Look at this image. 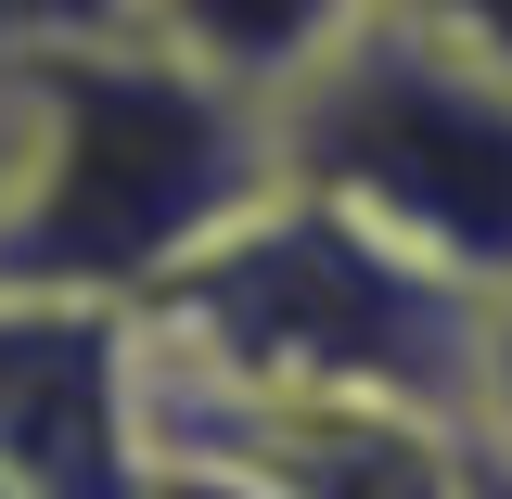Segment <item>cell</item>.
<instances>
[{
	"label": "cell",
	"instance_id": "1",
	"mask_svg": "<svg viewBox=\"0 0 512 499\" xmlns=\"http://www.w3.org/2000/svg\"><path fill=\"white\" fill-rule=\"evenodd\" d=\"M474 308L346 205L269 180L218 244L141 295V410H474Z\"/></svg>",
	"mask_w": 512,
	"mask_h": 499
},
{
	"label": "cell",
	"instance_id": "2",
	"mask_svg": "<svg viewBox=\"0 0 512 499\" xmlns=\"http://www.w3.org/2000/svg\"><path fill=\"white\" fill-rule=\"evenodd\" d=\"M269 167V103L218 90L205 64L116 39L13 52V192H0V282L141 308L167 269L218 244Z\"/></svg>",
	"mask_w": 512,
	"mask_h": 499
},
{
	"label": "cell",
	"instance_id": "3",
	"mask_svg": "<svg viewBox=\"0 0 512 499\" xmlns=\"http://www.w3.org/2000/svg\"><path fill=\"white\" fill-rule=\"evenodd\" d=\"M269 167L397 256L448 269L461 295L512 282V77L410 39L397 13H359L269 103Z\"/></svg>",
	"mask_w": 512,
	"mask_h": 499
},
{
	"label": "cell",
	"instance_id": "4",
	"mask_svg": "<svg viewBox=\"0 0 512 499\" xmlns=\"http://www.w3.org/2000/svg\"><path fill=\"white\" fill-rule=\"evenodd\" d=\"M141 320L103 295L0 282V487L13 499H141Z\"/></svg>",
	"mask_w": 512,
	"mask_h": 499
},
{
	"label": "cell",
	"instance_id": "5",
	"mask_svg": "<svg viewBox=\"0 0 512 499\" xmlns=\"http://www.w3.org/2000/svg\"><path fill=\"white\" fill-rule=\"evenodd\" d=\"M359 13H372V0H128V26H141L154 52L205 64V77L244 90V103H282Z\"/></svg>",
	"mask_w": 512,
	"mask_h": 499
},
{
	"label": "cell",
	"instance_id": "6",
	"mask_svg": "<svg viewBox=\"0 0 512 499\" xmlns=\"http://www.w3.org/2000/svg\"><path fill=\"white\" fill-rule=\"evenodd\" d=\"M372 13H397L410 39H436V52H474L512 77V0H372Z\"/></svg>",
	"mask_w": 512,
	"mask_h": 499
},
{
	"label": "cell",
	"instance_id": "7",
	"mask_svg": "<svg viewBox=\"0 0 512 499\" xmlns=\"http://www.w3.org/2000/svg\"><path fill=\"white\" fill-rule=\"evenodd\" d=\"M487 448H512V282L474 308V410H461Z\"/></svg>",
	"mask_w": 512,
	"mask_h": 499
},
{
	"label": "cell",
	"instance_id": "8",
	"mask_svg": "<svg viewBox=\"0 0 512 499\" xmlns=\"http://www.w3.org/2000/svg\"><path fill=\"white\" fill-rule=\"evenodd\" d=\"M141 499H282V487H269L256 461H231V448H154Z\"/></svg>",
	"mask_w": 512,
	"mask_h": 499
},
{
	"label": "cell",
	"instance_id": "9",
	"mask_svg": "<svg viewBox=\"0 0 512 499\" xmlns=\"http://www.w3.org/2000/svg\"><path fill=\"white\" fill-rule=\"evenodd\" d=\"M128 0H0V52H52V39H116Z\"/></svg>",
	"mask_w": 512,
	"mask_h": 499
},
{
	"label": "cell",
	"instance_id": "10",
	"mask_svg": "<svg viewBox=\"0 0 512 499\" xmlns=\"http://www.w3.org/2000/svg\"><path fill=\"white\" fill-rule=\"evenodd\" d=\"M461 499H512V448H487L474 423H461Z\"/></svg>",
	"mask_w": 512,
	"mask_h": 499
},
{
	"label": "cell",
	"instance_id": "11",
	"mask_svg": "<svg viewBox=\"0 0 512 499\" xmlns=\"http://www.w3.org/2000/svg\"><path fill=\"white\" fill-rule=\"evenodd\" d=\"M0 192H13V52H0Z\"/></svg>",
	"mask_w": 512,
	"mask_h": 499
},
{
	"label": "cell",
	"instance_id": "12",
	"mask_svg": "<svg viewBox=\"0 0 512 499\" xmlns=\"http://www.w3.org/2000/svg\"><path fill=\"white\" fill-rule=\"evenodd\" d=\"M0 499H13V487H0Z\"/></svg>",
	"mask_w": 512,
	"mask_h": 499
}]
</instances>
